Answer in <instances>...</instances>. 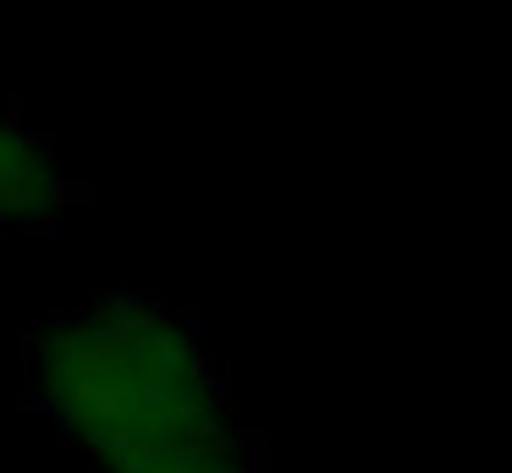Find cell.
<instances>
[{
	"label": "cell",
	"instance_id": "cell-2",
	"mask_svg": "<svg viewBox=\"0 0 512 473\" xmlns=\"http://www.w3.org/2000/svg\"><path fill=\"white\" fill-rule=\"evenodd\" d=\"M67 209V176L45 132L23 116L0 110V220L6 226H45Z\"/></svg>",
	"mask_w": 512,
	"mask_h": 473
},
{
	"label": "cell",
	"instance_id": "cell-3",
	"mask_svg": "<svg viewBox=\"0 0 512 473\" xmlns=\"http://www.w3.org/2000/svg\"><path fill=\"white\" fill-rule=\"evenodd\" d=\"M111 473H254V457L237 435H221V440H182V446L149 451V457H133Z\"/></svg>",
	"mask_w": 512,
	"mask_h": 473
},
{
	"label": "cell",
	"instance_id": "cell-1",
	"mask_svg": "<svg viewBox=\"0 0 512 473\" xmlns=\"http://www.w3.org/2000/svg\"><path fill=\"white\" fill-rule=\"evenodd\" d=\"M34 385L105 473L182 440L237 435L221 374L193 330L144 297L45 319L34 336Z\"/></svg>",
	"mask_w": 512,
	"mask_h": 473
}]
</instances>
